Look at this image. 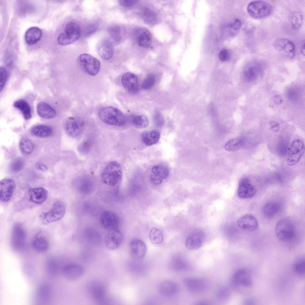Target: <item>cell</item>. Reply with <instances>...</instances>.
<instances>
[{
    "label": "cell",
    "instance_id": "cell-1",
    "mask_svg": "<svg viewBox=\"0 0 305 305\" xmlns=\"http://www.w3.org/2000/svg\"><path fill=\"white\" fill-rule=\"evenodd\" d=\"M100 119L105 124L115 126L124 125L126 118L123 113L118 109L111 106H106L100 108L98 112Z\"/></svg>",
    "mask_w": 305,
    "mask_h": 305
},
{
    "label": "cell",
    "instance_id": "cell-2",
    "mask_svg": "<svg viewBox=\"0 0 305 305\" xmlns=\"http://www.w3.org/2000/svg\"><path fill=\"white\" fill-rule=\"evenodd\" d=\"M122 175V171L120 164L117 161H113L110 162L105 167L101 178L104 184L114 186L120 181Z\"/></svg>",
    "mask_w": 305,
    "mask_h": 305
},
{
    "label": "cell",
    "instance_id": "cell-3",
    "mask_svg": "<svg viewBox=\"0 0 305 305\" xmlns=\"http://www.w3.org/2000/svg\"><path fill=\"white\" fill-rule=\"evenodd\" d=\"M66 207L62 201L58 200L55 202L48 211L41 213L39 218L43 225H47L61 219L65 214Z\"/></svg>",
    "mask_w": 305,
    "mask_h": 305
},
{
    "label": "cell",
    "instance_id": "cell-4",
    "mask_svg": "<svg viewBox=\"0 0 305 305\" xmlns=\"http://www.w3.org/2000/svg\"><path fill=\"white\" fill-rule=\"evenodd\" d=\"M275 233L277 238L279 240L285 242H290L293 240L295 237L296 228L290 220L284 219L277 223Z\"/></svg>",
    "mask_w": 305,
    "mask_h": 305
},
{
    "label": "cell",
    "instance_id": "cell-5",
    "mask_svg": "<svg viewBox=\"0 0 305 305\" xmlns=\"http://www.w3.org/2000/svg\"><path fill=\"white\" fill-rule=\"evenodd\" d=\"M247 10L253 18L261 19L269 16L272 12L273 7L271 4L266 1H254L248 4Z\"/></svg>",
    "mask_w": 305,
    "mask_h": 305
},
{
    "label": "cell",
    "instance_id": "cell-6",
    "mask_svg": "<svg viewBox=\"0 0 305 305\" xmlns=\"http://www.w3.org/2000/svg\"><path fill=\"white\" fill-rule=\"evenodd\" d=\"M78 60L83 69L88 74L94 76L99 72L100 63L91 55L87 53L80 55L78 57Z\"/></svg>",
    "mask_w": 305,
    "mask_h": 305
},
{
    "label": "cell",
    "instance_id": "cell-7",
    "mask_svg": "<svg viewBox=\"0 0 305 305\" xmlns=\"http://www.w3.org/2000/svg\"><path fill=\"white\" fill-rule=\"evenodd\" d=\"M26 238L25 230L22 225L16 223L13 225L11 232L10 243L13 249L19 251L24 248Z\"/></svg>",
    "mask_w": 305,
    "mask_h": 305
},
{
    "label": "cell",
    "instance_id": "cell-8",
    "mask_svg": "<svg viewBox=\"0 0 305 305\" xmlns=\"http://www.w3.org/2000/svg\"><path fill=\"white\" fill-rule=\"evenodd\" d=\"M304 145L300 139H296L292 142L287 158L288 165L292 166L296 164L300 160L304 152Z\"/></svg>",
    "mask_w": 305,
    "mask_h": 305
},
{
    "label": "cell",
    "instance_id": "cell-9",
    "mask_svg": "<svg viewBox=\"0 0 305 305\" xmlns=\"http://www.w3.org/2000/svg\"><path fill=\"white\" fill-rule=\"evenodd\" d=\"M274 48L288 58H293L295 54V46L290 40L285 38L277 39L274 42Z\"/></svg>",
    "mask_w": 305,
    "mask_h": 305
},
{
    "label": "cell",
    "instance_id": "cell-10",
    "mask_svg": "<svg viewBox=\"0 0 305 305\" xmlns=\"http://www.w3.org/2000/svg\"><path fill=\"white\" fill-rule=\"evenodd\" d=\"M64 128L68 136L72 138H76L82 133L84 128V123L80 119L71 117L65 122Z\"/></svg>",
    "mask_w": 305,
    "mask_h": 305
},
{
    "label": "cell",
    "instance_id": "cell-11",
    "mask_svg": "<svg viewBox=\"0 0 305 305\" xmlns=\"http://www.w3.org/2000/svg\"><path fill=\"white\" fill-rule=\"evenodd\" d=\"M62 272L64 277L67 280L75 281L80 279L84 272L83 267L76 263H70L63 267Z\"/></svg>",
    "mask_w": 305,
    "mask_h": 305
},
{
    "label": "cell",
    "instance_id": "cell-12",
    "mask_svg": "<svg viewBox=\"0 0 305 305\" xmlns=\"http://www.w3.org/2000/svg\"><path fill=\"white\" fill-rule=\"evenodd\" d=\"M101 225L104 228L109 230L118 228L120 219L118 215L111 211L103 212L100 217Z\"/></svg>",
    "mask_w": 305,
    "mask_h": 305
},
{
    "label": "cell",
    "instance_id": "cell-13",
    "mask_svg": "<svg viewBox=\"0 0 305 305\" xmlns=\"http://www.w3.org/2000/svg\"><path fill=\"white\" fill-rule=\"evenodd\" d=\"M184 284L187 289L194 293H200L208 289V283L207 281L199 278H187L184 280Z\"/></svg>",
    "mask_w": 305,
    "mask_h": 305
},
{
    "label": "cell",
    "instance_id": "cell-14",
    "mask_svg": "<svg viewBox=\"0 0 305 305\" xmlns=\"http://www.w3.org/2000/svg\"><path fill=\"white\" fill-rule=\"evenodd\" d=\"M123 239L122 232L118 228L109 230L105 239L106 247L110 250H114L119 247Z\"/></svg>",
    "mask_w": 305,
    "mask_h": 305
},
{
    "label": "cell",
    "instance_id": "cell-15",
    "mask_svg": "<svg viewBox=\"0 0 305 305\" xmlns=\"http://www.w3.org/2000/svg\"><path fill=\"white\" fill-rule=\"evenodd\" d=\"M15 188V181L10 178L1 180L0 182V199L1 201L6 202L11 198Z\"/></svg>",
    "mask_w": 305,
    "mask_h": 305
},
{
    "label": "cell",
    "instance_id": "cell-16",
    "mask_svg": "<svg viewBox=\"0 0 305 305\" xmlns=\"http://www.w3.org/2000/svg\"><path fill=\"white\" fill-rule=\"evenodd\" d=\"M256 192L255 187L250 183L248 178L245 177L240 180L237 192L239 198L242 199L251 198L254 196Z\"/></svg>",
    "mask_w": 305,
    "mask_h": 305
},
{
    "label": "cell",
    "instance_id": "cell-17",
    "mask_svg": "<svg viewBox=\"0 0 305 305\" xmlns=\"http://www.w3.org/2000/svg\"><path fill=\"white\" fill-rule=\"evenodd\" d=\"M205 239L204 232L201 231H196L192 233L187 238L185 246L189 250L198 249L203 245Z\"/></svg>",
    "mask_w": 305,
    "mask_h": 305
},
{
    "label": "cell",
    "instance_id": "cell-18",
    "mask_svg": "<svg viewBox=\"0 0 305 305\" xmlns=\"http://www.w3.org/2000/svg\"><path fill=\"white\" fill-rule=\"evenodd\" d=\"M147 248L145 243L139 239L132 240L129 244V252L131 256L134 259H140L145 255Z\"/></svg>",
    "mask_w": 305,
    "mask_h": 305
},
{
    "label": "cell",
    "instance_id": "cell-19",
    "mask_svg": "<svg viewBox=\"0 0 305 305\" xmlns=\"http://www.w3.org/2000/svg\"><path fill=\"white\" fill-rule=\"evenodd\" d=\"M121 83L126 90L130 93H136L139 90L138 78L133 73L127 72L124 74L122 77Z\"/></svg>",
    "mask_w": 305,
    "mask_h": 305
},
{
    "label": "cell",
    "instance_id": "cell-20",
    "mask_svg": "<svg viewBox=\"0 0 305 305\" xmlns=\"http://www.w3.org/2000/svg\"><path fill=\"white\" fill-rule=\"evenodd\" d=\"M114 50L112 42L107 39L101 41L97 46V51L99 55L105 60H109L112 58Z\"/></svg>",
    "mask_w": 305,
    "mask_h": 305
},
{
    "label": "cell",
    "instance_id": "cell-21",
    "mask_svg": "<svg viewBox=\"0 0 305 305\" xmlns=\"http://www.w3.org/2000/svg\"><path fill=\"white\" fill-rule=\"evenodd\" d=\"M232 281L233 285L236 286L248 287L252 284L249 273L244 269H240L236 271L233 276Z\"/></svg>",
    "mask_w": 305,
    "mask_h": 305
},
{
    "label": "cell",
    "instance_id": "cell-22",
    "mask_svg": "<svg viewBox=\"0 0 305 305\" xmlns=\"http://www.w3.org/2000/svg\"><path fill=\"white\" fill-rule=\"evenodd\" d=\"M178 285L175 282L170 280H166L162 282L159 286L160 294L165 297H170L175 295L179 291Z\"/></svg>",
    "mask_w": 305,
    "mask_h": 305
},
{
    "label": "cell",
    "instance_id": "cell-23",
    "mask_svg": "<svg viewBox=\"0 0 305 305\" xmlns=\"http://www.w3.org/2000/svg\"><path fill=\"white\" fill-rule=\"evenodd\" d=\"M48 193L44 188L38 187L29 189V195L30 201L35 204H41L47 199Z\"/></svg>",
    "mask_w": 305,
    "mask_h": 305
},
{
    "label": "cell",
    "instance_id": "cell-24",
    "mask_svg": "<svg viewBox=\"0 0 305 305\" xmlns=\"http://www.w3.org/2000/svg\"><path fill=\"white\" fill-rule=\"evenodd\" d=\"M136 39L138 44L142 47L148 48L152 42V35L147 29L140 28L137 29L135 32Z\"/></svg>",
    "mask_w": 305,
    "mask_h": 305
},
{
    "label": "cell",
    "instance_id": "cell-25",
    "mask_svg": "<svg viewBox=\"0 0 305 305\" xmlns=\"http://www.w3.org/2000/svg\"><path fill=\"white\" fill-rule=\"evenodd\" d=\"M237 224L240 228L247 230H254L257 229L258 224L256 219L250 214L244 215L237 220Z\"/></svg>",
    "mask_w": 305,
    "mask_h": 305
},
{
    "label": "cell",
    "instance_id": "cell-26",
    "mask_svg": "<svg viewBox=\"0 0 305 305\" xmlns=\"http://www.w3.org/2000/svg\"><path fill=\"white\" fill-rule=\"evenodd\" d=\"M90 293L94 299L99 304H104L107 301V295L104 287L102 285L93 284L90 289Z\"/></svg>",
    "mask_w": 305,
    "mask_h": 305
},
{
    "label": "cell",
    "instance_id": "cell-27",
    "mask_svg": "<svg viewBox=\"0 0 305 305\" xmlns=\"http://www.w3.org/2000/svg\"><path fill=\"white\" fill-rule=\"evenodd\" d=\"M72 43L77 41L81 35V30L79 26L72 21L68 23L64 28V32Z\"/></svg>",
    "mask_w": 305,
    "mask_h": 305
},
{
    "label": "cell",
    "instance_id": "cell-28",
    "mask_svg": "<svg viewBox=\"0 0 305 305\" xmlns=\"http://www.w3.org/2000/svg\"><path fill=\"white\" fill-rule=\"evenodd\" d=\"M38 114L41 117L45 119H51L55 117L56 112L50 105L46 102H41L37 107Z\"/></svg>",
    "mask_w": 305,
    "mask_h": 305
},
{
    "label": "cell",
    "instance_id": "cell-29",
    "mask_svg": "<svg viewBox=\"0 0 305 305\" xmlns=\"http://www.w3.org/2000/svg\"><path fill=\"white\" fill-rule=\"evenodd\" d=\"M51 295V288L48 284L43 283L38 286L36 291V297L38 301L42 302L47 301Z\"/></svg>",
    "mask_w": 305,
    "mask_h": 305
},
{
    "label": "cell",
    "instance_id": "cell-30",
    "mask_svg": "<svg viewBox=\"0 0 305 305\" xmlns=\"http://www.w3.org/2000/svg\"><path fill=\"white\" fill-rule=\"evenodd\" d=\"M160 137V133L156 130L144 131L141 135L142 141L147 146H151L157 143Z\"/></svg>",
    "mask_w": 305,
    "mask_h": 305
},
{
    "label": "cell",
    "instance_id": "cell-31",
    "mask_svg": "<svg viewBox=\"0 0 305 305\" xmlns=\"http://www.w3.org/2000/svg\"><path fill=\"white\" fill-rule=\"evenodd\" d=\"M42 31L39 28L32 27L28 29L25 35V39L27 43L30 45L36 43L40 38L42 35Z\"/></svg>",
    "mask_w": 305,
    "mask_h": 305
},
{
    "label": "cell",
    "instance_id": "cell-32",
    "mask_svg": "<svg viewBox=\"0 0 305 305\" xmlns=\"http://www.w3.org/2000/svg\"><path fill=\"white\" fill-rule=\"evenodd\" d=\"M170 267L172 270L176 272H181L187 269L188 264L186 260L182 256L176 255L171 258L170 263Z\"/></svg>",
    "mask_w": 305,
    "mask_h": 305
},
{
    "label": "cell",
    "instance_id": "cell-33",
    "mask_svg": "<svg viewBox=\"0 0 305 305\" xmlns=\"http://www.w3.org/2000/svg\"><path fill=\"white\" fill-rule=\"evenodd\" d=\"M280 206L278 203L272 201L265 204L262 208V212L265 217L268 219L274 217L278 213Z\"/></svg>",
    "mask_w": 305,
    "mask_h": 305
},
{
    "label": "cell",
    "instance_id": "cell-34",
    "mask_svg": "<svg viewBox=\"0 0 305 305\" xmlns=\"http://www.w3.org/2000/svg\"><path fill=\"white\" fill-rule=\"evenodd\" d=\"M51 127L46 125H39L33 127L30 132L31 134L36 137L45 138L50 136L52 134Z\"/></svg>",
    "mask_w": 305,
    "mask_h": 305
},
{
    "label": "cell",
    "instance_id": "cell-35",
    "mask_svg": "<svg viewBox=\"0 0 305 305\" xmlns=\"http://www.w3.org/2000/svg\"><path fill=\"white\" fill-rule=\"evenodd\" d=\"M261 67L257 62H253L249 64L246 68L244 72V78L249 82L254 80L256 78L257 72Z\"/></svg>",
    "mask_w": 305,
    "mask_h": 305
},
{
    "label": "cell",
    "instance_id": "cell-36",
    "mask_svg": "<svg viewBox=\"0 0 305 305\" xmlns=\"http://www.w3.org/2000/svg\"><path fill=\"white\" fill-rule=\"evenodd\" d=\"M13 105L15 108L21 112L25 119L29 120L31 118L32 116L30 107L25 100L18 99L14 103Z\"/></svg>",
    "mask_w": 305,
    "mask_h": 305
},
{
    "label": "cell",
    "instance_id": "cell-37",
    "mask_svg": "<svg viewBox=\"0 0 305 305\" xmlns=\"http://www.w3.org/2000/svg\"><path fill=\"white\" fill-rule=\"evenodd\" d=\"M32 246L35 250L42 252L47 249L49 247V242L45 237L38 235L34 238L32 243Z\"/></svg>",
    "mask_w": 305,
    "mask_h": 305
},
{
    "label": "cell",
    "instance_id": "cell-38",
    "mask_svg": "<svg viewBox=\"0 0 305 305\" xmlns=\"http://www.w3.org/2000/svg\"><path fill=\"white\" fill-rule=\"evenodd\" d=\"M245 143V138L243 136L234 138L226 142L225 146V149L229 151H236L243 147Z\"/></svg>",
    "mask_w": 305,
    "mask_h": 305
},
{
    "label": "cell",
    "instance_id": "cell-39",
    "mask_svg": "<svg viewBox=\"0 0 305 305\" xmlns=\"http://www.w3.org/2000/svg\"><path fill=\"white\" fill-rule=\"evenodd\" d=\"M152 173L160 177L163 180L166 178L169 173L168 167L164 164H158L154 166L151 169Z\"/></svg>",
    "mask_w": 305,
    "mask_h": 305
},
{
    "label": "cell",
    "instance_id": "cell-40",
    "mask_svg": "<svg viewBox=\"0 0 305 305\" xmlns=\"http://www.w3.org/2000/svg\"><path fill=\"white\" fill-rule=\"evenodd\" d=\"M19 148L21 151L26 155H29L32 152L34 149L33 144L29 139L24 138L19 142Z\"/></svg>",
    "mask_w": 305,
    "mask_h": 305
},
{
    "label": "cell",
    "instance_id": "cell-41",
    "mask_svg": "<svg viewBox=\"0 0 305 305\" xmlns=\"http://www.w3.org/2000/svg\"><path fill=\"white\" fill-rule=\"evenodd\" d=\"M304 20V15L300 11L295 12L292 15L291 22L292 28L295 29H298L302 26Z\"/></svg>",
    "mask_w": 305,
    "mask_h": 305
},
{
    "label": "cell",
    "instance_id": "cell-42",
    "mask_svg": "<svg viewBox=\"0 0 305 305\" xmlns=\"http://www.w3.org/2000/svg\"><path fill=\"white\" fill-rule=\"evenodd\" d=\"M140 15L144 20L148 23L152 24L156 22L157 16L155 13L152 10L144 8L142 9Z\"/></svg>",
    "mask_w": 305,
    "mask_h": 305
},
{
    "label": "cell",
    "instance_id": "cell-43",
    "mask_svg": "<svg viewBox=\"0 0 305 305\" xmlns=\"http://www.w3.org/2000/svg\"><path fill=\"white\" fill-rule=\"evenodd\" d=\"M150 239L152 243L157 244L161 243L163 241L164 237L162 232L155 228H151L149 234Z\"/></svg>",
    "mask_w": 305,
    "mask_h": 305
},
{
    "label": "cell",
    "instance_id": "cell-44",
    "mask_svg": "<svg viewBox=\"0 0 305 305\" xmlns=\"http://www.w3.org/2000/svg\"><path fill=\"white\" fill-rule=\"evenodd\" d=\"M131 122L136 127L142 128L146 127L148 125V121L147 118L141 115H136L131 119Z\"/></svg>",
    "mask_w": 305,
    "mask_h": 305
},
{
    "label": "cell",
    "instance_id": "cell-45",
    "mask_svg": "<svg viewBox=\"0 0 305 305\" xmlns=\"http://www.w3.org/2000/svg\"><path fill=\"white\" fill-rule=\"evenodd\" d=\"M46 267L48 273L52 276L56 275L59 270V264L56 260L54 259H50L48 261Z\"/></svg>",
    "mask_w": 305,
    "mask_h": 305
},
{
    "label": "cell",
    "instance_id": "cell-46",
    "mask_svg": "<svg viewBox=\"0 0 305 305\" xmlns=\"http://www.w3.org/2000/svg\"><path fill=\"white\" fill-rule=\"evenodd\" d=\"M231 294L230 289L227 287H223L219 288L217 291L216 296L218 300L225 301L229 298Z\"/></svg>",
    "mask_w": 305,
    "mask_h": 305
},
{
    "label": "cell",
    "instance_id": "cell-47",
    "mask_svg": "<svg viewBox=\"0 0 305 305\" xmlns=\"http://www.w3.org/2000/svg\"><path fill=\"white\" fill-rule=\"evenodd\" d=\"M108 32L115 43H118L121 40V29L118 26H113L109 28Z\"/></svg>",
    "mask_w": 305,
    "mask_h": 305
},
{
    "label": "cell",
    "instance_id": "cell-48",
    "mask_svg": "<svg viewBox=\"0 0 305 305\" xmlns=\"http://www.w3.org/2000/svg\"><path fill=\"white\" fill-rule=\"evenodd\" d=\"M24 164V162L22 159L20 158H16L11 163L10 169L13 172H17L23 169Z\"/></svg>",
    "mask_w": 305,
    "mask_h": 305
},
{
    "label": "cell",
    "instance_id": "cell-49",
    "mask_svg": "<svg viewBox=\"0 0 305 305\" xmlns=\"http://www.w3.org/2000/svg\"><path fill=\"white\" fill-rule=\"evenodd\" d=\"M155 77L153 74H150L145 78L141 84L142 88L147 90L152 87L155 82Z\"/></svg>",
    "mask_w": 305,
    "mask_h": 305
},
{
    "label": "cell",
    "instance_id": "cell-50",
    "mask_svg": "<svg viewBox=\"0 0 305 305\" xmlns=\"http://www.w3.org/2000/svg\"><path fill=\"white\" fill-rule=\"evenodd\" d=\"M241 26V21L239 18L235 19L229 25L231 33L234 35H236L240 31Z\"/></svg>",
    "mask_w": 305,
    "mask_h": 305
},
{
    "label": "cell",
    "instance_id": "cell-51",
    "mask_svg": "<svg viewBox=\"0 0 305 305\" xmlns=\"http://www.w3.org/2000/svg\"><path fill=\"white\" fill-rule=\"evenodd\" d=\"M8 77V73L7 70L2 67L0 68V91L3 89Z\"/></svg>",
    "mask_w": 305,
    "mask_h": 305
},
{
    "label": "cell",
    "instance_id": "cell-52",
    "mask_svg": "<svg viewBox=\"0 0 305 305\" xmlns=\"http://www.w3.org/2000/svg\"><path fill=\"white\" fill-rule=\"evenodd\" d=\"M153 121L154 124L158 127H161L164 124V118L162 115L158 112L154 114L153 117Z\"/></svg>",
    "mask_w": 305,
    "mask_h": 305
},
{
    "label": "cell",
    "instance_id": "cell-53",
    "mask_svg": "<svg viewBox=\"0 0 305 305\" xmlns=\"http://www.w3.org/2000/svg\"><path fill=\"white\" fill-rule=\"evenodd\" d=\"M230 51L228 49H221L218 54V58L221 61L225 62L229 60L231 57Z\"/></svg>",
    "mask_w": 305,
    "mask_h": 305
},
{
    "label": "cell",
    "instance_id": "cell-54",
    "mask_svg": "<svg viewBox=\"0 0 305 305\" xmlns=\"http://www.w3.org/2000/svg\"><path fill=\"white\" fill-rule=\"evenodd\" d=\"M294 269L297 273L301 275L304 274L305 270L304 260H301L296 263L294 266Z\"/></svg>",
    "mask_w": 305,
    "mask_h": 305
},
{
    "label": "cell",
    "instance_id": "cell-55",
    "mask_svg": "<svg viewBox=\"0 0 305 305\" xmlns=\"http://www.w3.org/2000/svg\"><path fill=\"white\" fill-rule=\"evenodd\" d=\"M91 147V144L88 141H85L81 143L78 147L79 152L83 154L88 153Z\"/></svg>",
    "mask_w": 305,
    "mask_h": 305
},
{
    "label": "cell",
    "instance_id": "cell-56",
    "mask_svg": "<svg viewBox=\"0 0 305 305\" xmlns=\"http://www.w3.org/2000/svg\"><path fill=\"white\" fill-rule=\"evenodd\" d=\"M119 4L122 6L128 7L132 6L138 1L136 0H120L119 1Z\"/></svg>",
    "mask_w": 305,
    "mask_h": 305
},
{
    "label": "cell",
    "instance_id": "cell-57",
    "mask_svg": "<svg viewBox=\"0 0 305 305\" xmlns=\"http://www.w3.org/2000/svg\"><path fill=\"white\" fill-rule=\"evenodd\" d=\"M163 179L155 175L152 173L150 176V180L152 184L156 185H160L162 183Z\"/></svg>",
    "mask_w": 305,
    "mask_h": 305
},
{
    "label": "cell",
    "instance_id": "cell-58",
    "mask_svg": "<svg viewBox=\"0 0 305 305\" xmlns=\"http://www.w3.org/2000/svg\"><path fill=\"white\" fill-rule=\"evenodd\" d=\"M269 125L270 129L273 132H276L279 131L280 125L277 122L274 121H271L269 122Z\"/></svg>",
    "mask_w": 305,
    "mask_h": 305
},
{
    "label": "cell",
    "instance_id": "cell-59",
    "mask_svg": "<svg viewBox=\"0 0 305 305\" xmlns=\"http://www.w3.org/2000/svg\"><path fill=\"white\" fill-rule=\"evenodd\" d=\"M35 167L37 169L42 171H45L48 169L46 165L40 162L36 163Z\"/></svg>",
    "mask_w": 305,
    "mask_h": 305
},
{
    "label": "cell",
    "instance_id": "cell-60",
    "mask_svg": "<svg viewBox=\"0 0 305 305\" xmlns=\"http://www.w3.org/2000/svg\"><path fill=\"white\" fill-rule=\"evenodd\" d=\"M274 101L277 105L281 104L283 102L282 97L278 94L276 95L274 98Z\"/></svg>",
    "mask_w": 305,
    "mask_h": 305
},
{
    "label": "cell",
    "instance_id": "cell-61",
    "mask_svg": "<svg viewBox=\"0 0 305 305\" xmlns=\"http://www.w3.org/2000/svg\"><path fill=\"white\" fill-rule=\"evenodd\" d=\"M305 42L304 41L302 43L301 48V51L302 54L304 55L305 54Z\"/></svg>",
    "mask_w": 305,
    "mask_h": 305
}]
</instances>
